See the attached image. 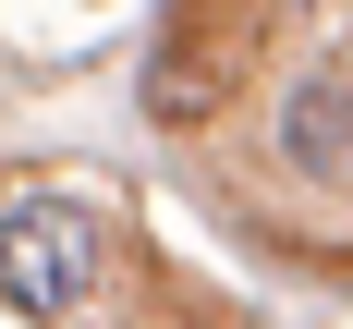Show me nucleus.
Instances as JSON below:
<instances>
[{
  "mask_svg": "<svg viewBox=\"0 0 353 329\" xmlns=\"http://www.w3.org/2000/svg\"><path fill=\"white\" fill-rule=\"evenodd\" d=\"M98 256L110 232L61 195H12L0 208V305H25V317H73L85 292H98Z\"/></svg>",
  "mask_w": 353,
  "mask_h": 329,
  "instance_id": "f257e3e1",
  "label": "nucleus"
},
{
  "mask_svg": "<svg viewBox=\"0 0 353 329\" xmlns=\"http://www.w3.org/2000/svg\"><path fill=\"white\" fill-rule=\"evenodd\" d=\"M244 49H256V37H219L208 12H183L171 49L146 61V122H171V134L219 122V110H232V86H244Z\"/></svg>",
  "mask_w": 353,
  "mask_h": 329,
  "instance_id": "f03ea898",
  "label": "nucleus"
},
{
  "mask_svg": "<svg viewBox=\"0 0 353 329\" xmlns=\"http://www.w3.org/2000/svg\"><path fill=\"white\" fill-rule=\"evenodd\" d=\"M281 159H292L305 183L353 171V86H341V73H305V86L281 98Z\"/></svg>",
  "mask_w": 353,
  "mask_h": 329,
  "instance_id": "7ed1b4c3",
  "label": "nucleus"
},
{
  "mask_svg": "<svg viewBox=\"0 0 353 329\" xmlns=\"http://www.w3.org/2000/svg\"><path fill=\"white\" fill-rule=\"evenodd\" d=\"M341 86H353V37H341Z\"/></svg>",
  "mask_w": 353,
  "mask_h": 329,
  "instance_id": "20e7f679",
  "label": "nucleus"
}]
</instances>
